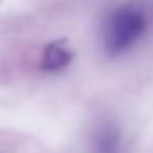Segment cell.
Masks as SVG:
<instances>
[{
  "mask_svg": "<svg viewBox=\"0 0 153 153\" xmlns=\"http://www.w3.org/2000/svg\"><path fill=\"white\" fill-rule=\"evenodd\" d=\"M146 30V17L137 7L127 5L109 17L104 30L105 51L112 56L128 51Z\"/></svg>",
  "mask_w": 153,
  "mask_h": 153,
  "instance_id": "1",
  "label": "cell"
},
{
  "mask_svg": "<svg viewBox=\"0 0 153 153\" xmlns=\"http://www.w3.org/2000/svg\"><path fill=\"white\" fill-rule=\"evenodd\" d=\"M73 59L71 51L63 43H51L45 48L41 56V69L46 73H58L63 71Z\"/></svg>",
  "mask_w": 153,
  "mask_h": 153,
  "instance_id": "3",
  "label": "cell"
},
{
  "mask_svg": "<svg viewBox=\"0 0 153 153\" xmlns=\"http://www.w3.org/2000/svg\"><path fill=\"white\" fill-rule=\"evenodd\" d=\"M92 153H122V133L119 127L110 122L97 127L92 138Z\"/></svg>",
  "mask_w": 153,
  "mask_h": 153,
  "instance_id": "2",
  "label": "cell"
}]
</instances>
